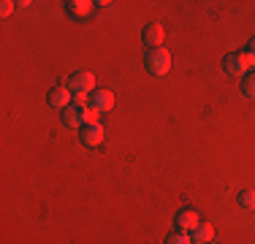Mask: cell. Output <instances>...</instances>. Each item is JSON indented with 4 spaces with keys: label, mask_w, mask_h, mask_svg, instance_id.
<instances>
[{
    "label": "cell",
    "mask_w": 255,
    "mask_h": 244,
    "mask_svg": "<svg viewBox=\"0 0 255 244\" xmlns=\"http://www.w3.org/2000/svg\"><path fill=\"white\" fill-rule=\"evenodd\" d=\"M163 38H166V30H163L160 22H149L147 27L141 30V41H144L149 49H160Z\"/></svg>",
    "instance_id": "5"
},
{
    "label": "cell",
    "mask_w": 255,
    "mask_h": 244,
    "mask_svg": "<svg viewBox=\"0 0 255 244\" xmlns=\"http://www.w3.org/2000/svg\"><path fill=\"white\" fill-rule=\"evenodd\" d=\"M174 225H177L182 234H193V231L201 225V217H198L196 209H190V206H187V209H179V212H177V217H174Z\"/></svg>",
    "instance_id": "4"
},
{
    "label": "cell",
    "mask_w": 255,
    "mask_h": 244,
    "mask_svg": "<svg viewBox=\"0 0 255 244\" xmlns=\"http://www.w3.org/2000/svg\"><path fill=\"white\" fill-rule=\"evenodd\" d=\"M68 90L74 93V103L79 109L90 106V95L95 93V76L90 71H76L68 79Z\"/></svg>",
    "instance_id": "1"
},
{
    "label": "cell",
    "mask_w": 255,
    "mask_h": 244,
    "mask_svg": "<svg viewBox=\"0 0 255 244\" xmlns=\"http://www.w3.org/2000/svg\"><path fill=\"white\" fill-rule=\"evenodd\" d=\"M82 120H84V125H101V112L93 109V106H84L82 109Z\"/></svg>",
    "instance_id": "13"
},
{
    "label": "cell",
    "mask_w": 255,
    "mask_h": 244,
    "mask_svg": "<svg viewBox=\"0 0 255 244\" xmlns=\"http://www.w3.org/2000/svg\"><path fill=\"white\" fill-rule=\"evenodd\" d=\"M144 65H147V71L152 73V76H166L174 65V57H171L168 49H149V52L144 54Z\"/></svg>",
    "instance_id": "2"
},
{
    "label": "cell",
    "mask_w": 255,
    "mask_h": 244,
    "mask_svg": "<svg viewBox=\"0 0 255 244\" xmlns=\"http://www.w3.org/2000/svg\"><path fill=\"white\" fill-rule=\"evenodd\" d=\"M114 103H117V101H114V93H112V90H95V93L90 95V106L98 109L101 114H103V112H112Z\"/></svg>",
    "instance_id": "7"
},
{
    "label": "cell",
    "mask_w": 255,
    "mask_h": 244,
    "mask_svg": "<svg viewBox=\"0 0 255 244\" xmlns=\"http://www.w3.org/2000/svg\"><path fill=\"white\" fill-rule=\"evenodd\" d=\"M223 71L228 73V76H242L245 79L247 73L253 71V63H250V54L247 52H231L223 57Z\"/></svg>",
    "instance_id": "3"
},
{
    "label": "cell",
    "mask_w": 255,
    "mask_h": 244,
    "mask_svg": "<svg viewBox=\"0 0 255 244\" xmlns=\"http://www.w3.org/2000/svg\"><path fill=\"white\" fill-rule=\"evenodd\" d=\"M163 244H190V234H182V231H177V234H168Z\"/></svg>",
    "instance_id": "15"
},
{
    "label": "cell",
    "mask_w": 255,
    "mask_h": 244,
    "mask_svg": "<svg viewBox=\"0 0 255 244\" xmlns=\"http://www.w3.org/2000/svg\"><path fill=\"white\" fill-rule=\"evenodd\" d=\"M247 54H250V63L255 68V38H250V44H247Z\"/></svg>",
    "instance_id": "17"
},
{
    "label": "cell",
    "mask_w": 255,
    "mask_h": 244,
    "mask_svg": "<svg viewBox=\"0 0 255 244\" xmlns=\"http://www.w3.org/2000/svg\"><path fill=\"white\" fill-rule=\"evenodd\" d=\"M63 5H65L71 19H87L95 11V3H90V0H65Z\"/></svg>",
    "instance_id": "6"
},
{
    "label": "cell",
    "mask_w": 255,
    "mask_h": 244,
    "mask_svg": "<svg viewBox=\"0 0 255 244\" xmlns=\"http://www.w3.org/2000/svg\"><path fill=\"white\" fill-rule=\"evenodd\" d=\"M63 125H65V127H84L82 109H79V106H68V109H63Z\"/></svg>",
    "instance_id": "11"
},
{
    "label": "cell",
    "mask_w": 255,
    "mask_h": 244,
    "mask_svg": "<svg viewBox=\"0 0 255 244\" xmlns=\"http://www.w3.org/2000/svg\"><path fill=\"white\" fill-rule=\"evenodd\" d=\"M236 201H239L242 209H255V190L253 187H247V190H242L236 195Z\"/></svg>",
    "instance_id": "12"
},
{
    "label": "cell",
    "mask_w": 255,
    "mask_h": 244,
    "mask_svg": "<svg viewBox=\"0 0 255 244\" xmlns=\"http://www.w3.org/2000/svg\"><path fill=\"white\" fill-rule=\"evenodd\" d=\"M71 101H74V93L68 87H52L49 90V106L54 109H68Z\"/></svg>",
    "instance_id": "9"
},
{
    "label": "cell",
    "mask_w": 255,
    "mask_h": 244,
    "mask_svg": "<svg viewBox=\"0 0 255 244\" xmlns=\"http://www.w3.org/2000/svg\"><path fill=\"white\" fill-rule=\"evenodd\" d=\"M242 93L255 101V71H250L245 79H242Z\"/></svg>",
    "instance_id": "14"
},
{
    "label": "cell",
    "mask_w": 255,
    "mask_h": 244,
    "mask_svg": "<svg viewBox=\"0 0 255 244\" xmlns=\"http://www.w3.org/2000/svg\"><path fill=\"white\" fill-rule=\"evenodd\" d=\"M14 0H3V3H0V16H3V19H5V16H11V14H14Z\"/></svg>",
    "instance_id": "16"
},
{
    "label": "cell",
    "mask_w": 255,
    "mask_h": 244,
    "mask_svg": "<svg viewBox=\"0 0 255 244\" xmlns=\"http://www.w3.org/2000/svg\"><path fill=\"white\" fill-rule=\"evenodd\" d=\"M79 138H82L84 146H101L103 138H106V130H103V125H84Z\"/></svg>",
    "instance_id": "8"
},
{
    "label": "cell",
    "mask_w": 255,
    "mask_h": 244,
    "mask_svg": "<svg viewBox=\"0 0 255 244\" xmlns=\"http://www.w3.org/2000/svg\"><path fill=\"white\" fill-rule=\"evenodd\" d=\"M212 242H215V228H212V223H201L190 234V244H212Z\"/></svg>",
    "instance_id": "10"
},
{
    "label": "cell",
    "mask_w": 255,
    "mask_h": 244,
    "mask_svg": "<svg viewBox=\"0 0 255 244\" xmlns=\"http://www.w3.org/2000/svg\"><path fill=\"white\" fill-rule=\"evenodd\" d=\"M212 244H215V242H212Z\"/></svg>",
    "instance_id": "18"
}]
</instances>
